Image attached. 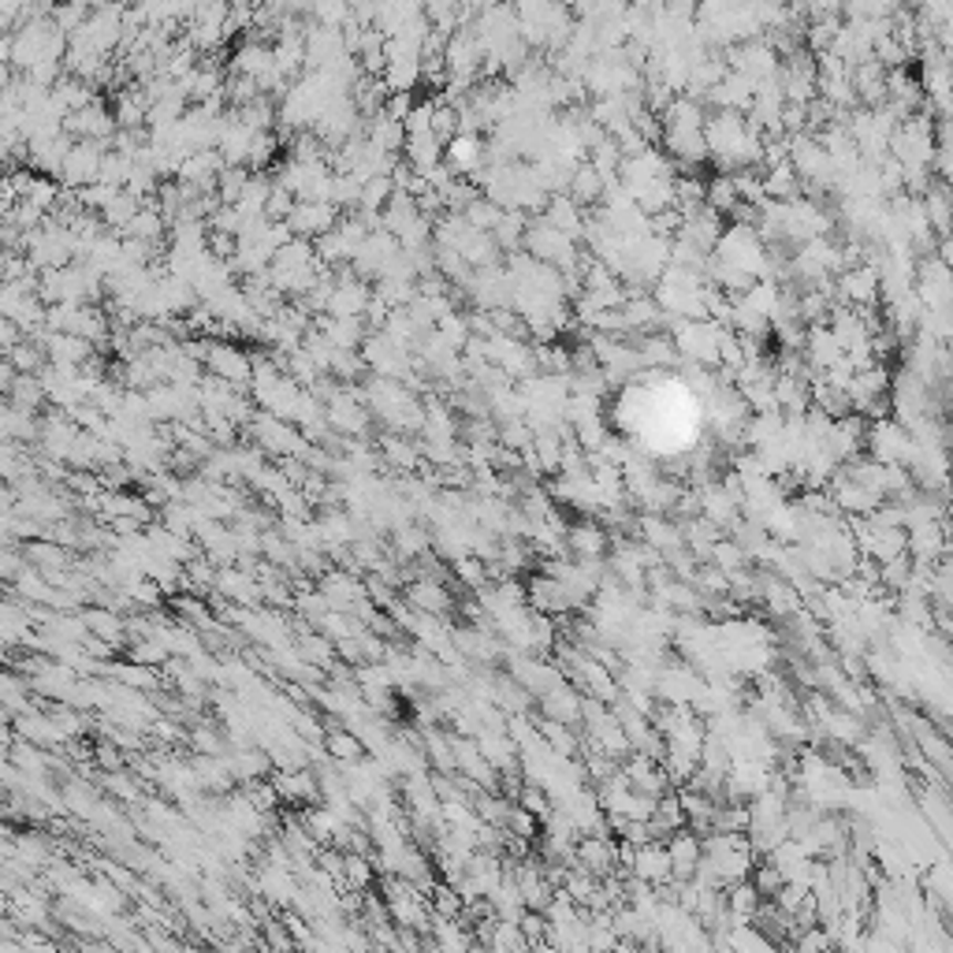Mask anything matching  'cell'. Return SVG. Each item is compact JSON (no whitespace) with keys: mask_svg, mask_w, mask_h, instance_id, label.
I'll use <instances>...</instances> for the list:
<instances>
[{"mask_svg":"<svg viewBox=\"0 0 953 953\" xmlns=\"http://www.w3.org/2000/svg\"><path fill=\"white\" fill-rule=\"evenodd\" d=\"M205 365H209V373L217 376V381L231 384V387L250 384V376H253V365L246 362V354L235 343H209V351H205Z\"/></svg>","mask_w":953,"mask_h":953,"instance_id":"1","label":"cell"},{"mask_svg":"<svg viewBox=\"0 0 953 953\" xmlns=\"http://www.w3.org/2000/svg\"><path fill=\"white\" fill-rule=\"evenodd\" d=\"M410 608L422 611V614H433V619H444V614L455 611V597L447 592L444 581L436 578H414L406 586V597H403Z\"/></svg>","mask_w":953,"mask_h":953,"instance_id":"2","label":"cell"},{"mask_svg":"<svg viewBox=\"0 0 953 953\" xmlns=\"http://www.w3.org/2000/svg\"><path fill=\"white\" fill-rule=\"evenodd\" d=\"M324 753L332 764H362L365 760V742L358 737L354 731H346V726H332V731L324 734Z\"/></svg>","mask_w":953,"mask_h":953,"instance_id":"3","label":"cell"},{"mask_svg":"<svg viewBox=\"0 0 953 953\" xmlns=\"http://www.w3.org/2000/svg\"><path fill=\"white\" fill-rule=\"evenodd\" d=\"M101 783H105V790L108 794H116V797H123V801H135V783H131V775L127 771H116V775H105L101 778Z\"/></svg>","mask_w":953,"mask_h":953,"instance_id":"4","label":"cell"}]
</instances>
